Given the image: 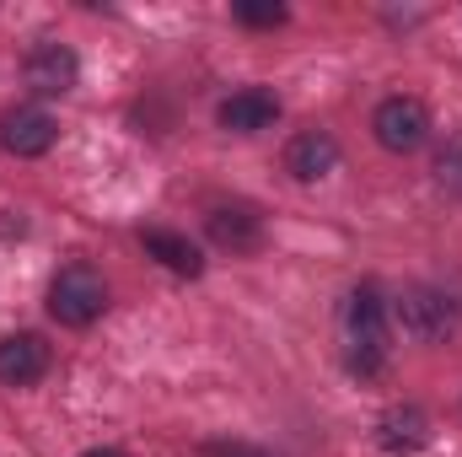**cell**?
<instances>
[{"label": "cell", "instance_id": "obj_9", "mask_svg": "<svg viewBox=\"0 0 462 457\" xmlns=\"http://www.w3.org/2000/svg\"><path fill=\"white\" fill-rule=\"evenodd\" d=\"M205 231H210V242L226 247V253H258V247H263V216H258L253 205H216V210L205 216Z\"/></svg>", "mask_w": 462, "mask_h": 457}, {"label": "cell", "instance_id": "obj_8", "mask_svg": "<svg viewBox=\"0 0 462 457\" xmlns=\"http://www.w3.org/2000/svg\"><path fill=\"white\" fill-rule=\"evenodd\" d=\"M339 167V140L328 129H301L291 145H285V173L296 183H318Z\"/></svg>", "mask_w": 462, "mask_h": 457}, {"label": "cell", "instance_id": "obj_13", "mask_svg": "<svg viewBox=\"0 0 462 457\" xmlns=\"http://www.w3.org/2000/svg\"><path fill=\"white\" fill-rule=\"evenodd\" d=\"M436 183L447 194H462V129H452L441 140V151H436Z\"/></svg>", "mask_w": 462, "mask_h": 457}, {"label": "cell", "instance_id": "obj_6", "mask_svg": "<svg viewBox=\"0 0 462 457\" xmlns=\"http://www.w3.org/2000/svg\"><path fill=\"white\" fill-rule=\"evenodd\" d=\"M54 140H60V124L38 103H16L0 114V145L11 156H43V151H54Z\"/></svg>", "mask_w": 462, "mask_h": 457}, {"label": "cell", "instance_id": "obj_14", "mask_svg": "<svg viewBox=\"0 0 462 457\" xmlns=\"http://www.w3.org/2000/svg\"><path fill=\"white\" fill-rule=\"evenodd\" d=\"M231 16H236L242 27H285V22H291V11H285L280 0H236Z\"/></svg>", "mask_w": 462, "mask_h": 457}, {"label": "cell", "instance_id": "obj_5", "mask_svg": "<svg viewBox=\"0 0 462 457\" xmlns=\"http://www.w3.org/2000/svg\"><path fill=\"white\" fill-rule=\"evenodd\" d=\"M81 76V60L70 43H38L27 60H22V81L38 92V98H65Z\"/></svg>", "mask_w": 462, "mask_h": 457}, {"label": "cell", "instance_id": "obj_15", "mask_svg": "<svg viewBox=\"0 0 462 457\" xmlns=\"http://www.w3.org/2000/svg\"><path fill=\"white\" fill-rule=\"evenodd\" d=\"M199 457H274V452H263V447H253V442H205Z\"/></svg>", "mask_w": 462, "mask_h": 457}, {"label": "cell", "instance_id": "obj_16", "mask_svg": "<svg viewBox=\"0 0 462 457\" xmlns=\"http://www.w3.org/2000/svg\"><path fill=\"white\" fill-rule=\"evenodd\" d=\"M81 457H129V452H118V447H87Z\"/></svg>", "mask_w": 462, "mask_h": 457}, {"label": "cell", "instance_id": "obj_11", "mask_svg": "<svg viewBox=\"0 0 462 457\" xmlns=\"http://www.w3.org/2000/svg\"><path fill=\"white\" fill-rule=\"evenodd\" d=\"M49 377V344L38 334H5L0 340V382L5 387H32Z\"/></svg>", "mask_w": 462, "mask_h": 457}, {"label": "cell", "instance_id": "obj_3", "mask_svg": "<svg viewBox=\"0 0 462 457\" xmlns=\"http://www.w3.org/2000/svg\"><path fill=\"white\" fill-rule=\"evenodd\" d=\"M393 318H398V329H403L409 340L441 344V340L457 334L462 307H457V296H447L441 285H409V291L393 302Z\"/></svg>", "mask_w": 462, "mask_h": 457}, {"label": "cell", "instance_id": "obj_7", "mask_svg": "<svg viewBox=\"0 0 462 457\" xmlns=\"http://www.w3.org/2000/svg\"><path fill=\"white\" fill-rule=\"evenodd\" d=\"M425 442H430V415L420 404H393L376 420V447L387 457H414L425 452Z\"/></svg>", "mask_w": 462, "mask_h": 457}, {"label": "cell", "instance_id": "obj_12", "mask_svg": "<svg viewBox=\"0 0 462 457\" xmlns=\"http://www.w3.org/2000/svg\"><path fill=\"white\" fill-rule=\"evenodd\" d=\"M140 247H145L162 269H172V275H183V280H199V275H205V253H199L183 231L145 227V231H140Z\"/></svg>", "mask_w": 462, "mask_h": 457}, {"label": "cell", "instance_id": "obj_2", "mask_svg": "<svg viewBox=\"0 0 462 457\" xmlns=\"http://www.w3.org/2000/svg\"><path fill=\"white\" fill-rule=\"evenodd\" d=\"M108 307V280L92 269V264H65L54 280H49V318L65 323V329H87L97 323Z\"/></svg>", "mask_w": 462, "mask_h": 457}, {"label": "cell", "instance_id": "obj_4", "mask_svg": "<svg viewBox=\"0 0 462 457\" xmlns=\"http://www.w3.org/2000/svg\"><path fill=\"white\" fill-rule=\"evenodd\" d=\"M371 129H376V145L393 151V156H409L430 140V108L420 98H382L376 114H371Z\"/></svg>", "mask_w": 462, "mask_h": 457}, {"label": "cell", "instance_id": "obj_10", "mask_svg": "<svg viewBox=\"0 0 462 457\" xmlns=\"http://www.w3.org/2000/svg\"><path fill=\"white\" fill-rule=\"evenodd\" d=\"M216 118H221V129H231V135H258V129H274L280 98L269 87H242V92H231L226 103L216 108Z\"/></svg>", "mask_w": 462, "mask_h": 457}, {"label": "cell", "instance_id": "obj_1", "mask_svg": "<svg viewBox=\"0 0 462 457\" xmlns=\"http://www.w3.org/2000/svg\"><path fill=\"white\" fill-rule=\"evenodd\" d=\"M345 334H349V371L376 377L387 366V340H393V307L376 285H355L345 302Z\"/></svg>", "mask_w": 462, "mask_h": 457}]
</instances>
